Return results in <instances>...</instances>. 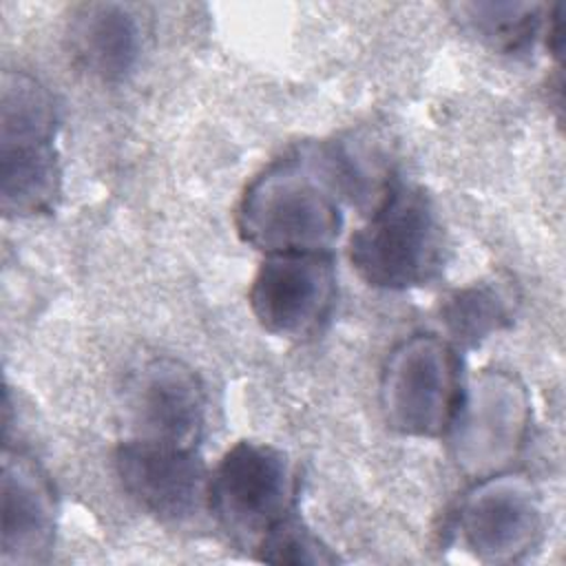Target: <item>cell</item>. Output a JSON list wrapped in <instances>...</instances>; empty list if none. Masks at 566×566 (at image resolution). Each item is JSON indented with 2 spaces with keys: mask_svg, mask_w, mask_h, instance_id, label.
<instances>
[{
  "mask_svg": "<svg viewBox=\"0 0 566 566\" xmlns=\"http://www.w3.org/2000/svg\"><path fill=\"white\" fill-rule=\"evenodd\" d=\"M334 192L314 157L279 161L248 186L237 214L239 232L268 254L327 252L343 228Z\"/></svg>",
  "mask_w": 566,
  "mask_h": 566,
  "instance_id": "obj_1",
  "label": "cell"
},
{
  "mask_svg": "<svg viewBox=\"0 0 566 566\" xmlns=\"http://www.w3.org/2000/svg\"><path fill=\"white\" fill-rule=\"evenodd\" d=\"M444 237L431 199L418 186L391 181L349 241L354 270L374 287L407 290L442 268Z\"/></svg>",
  "mask_w": 566,
  "mask_h": 566,
  "instance_id": "obj_2",
  "label": "cell"
},
{
  "mask_svg": "<svg viewBox=\"0 0 566 566\" xmlns=\"http://www.w3.org/2000/svg\"><path fill=\"white\" fill-rule=\"evenodd\" d=\"M380 405L389 427L405 436L449 431L464 405L455 347L431 334L400 343L382 371Z\"/></svg>",
  "mask_w": 566,
  "mask_h": 566,
  "instance_id": "obj_3",
  "label": "cell"
},
{
  "mask_svg": "<svg viewBox=\"0 0 566 566\" xmlns=\"http://www.w3.org/2000/svg\"><path fill=\"white\" fill-rule=\"evenodd\" d=\"M296 480L283 451L265 442H237L208 484V509L234 539L259 544L294 513Z\"/></svg>",
  "mask_w": 566,
  "mask_h": 566,
  "instance_id": "obj_4",
  "label": "cell"
},
{
  "mask_svg": "<svg viewBox=\"0 0 566 566\" xmlns=\"http://www.w3.org/2000/svg\"><path fill=\"white\" fill-rule=\"evenodd\" d=\"M336 274L327 252L268 254L250 287V307L263 329L301 338L327 321Z\"/></svg>",
  "mask_w": 566,
  "mask_h": 566,
  "instance_id": "obj_5",
  "label": "cell"
},
{
  "mask_svg": "<svg viewBox=\"0 0 566 566\" xmlns=\"http://www.w3.org/2000/svg\"><path fill=\"white\" fill-rule=\"evenodd\" d=\"M124 491L168 524L195 520L208 506L210 475L195 449L130 438L115 451Z\"/></svg>",
  "mask_w": 566,
  "mask_h": 566,
  "instance_id": "obj_6",
  "label": "cell"
},
{
  "mask_svg": "<svg viewBox=\"0 0 566 566\" xmlns=\"http://www.w3.org/2000/svg\"><path fill=\"white\" fill-rule=\"evenodd\" d=\"M133 438L195 449L206 418V396L197 374L175 358L142 365L128 385Z\"/></svg>",
  "mask_w": 566,
  "mask_h": 566,
  "instance_id": "obj_7",
  "label": "cell"
},
{
  "mask_svg": "<svg viewBox=\"0 0 566 566\" xmlns=\"http://www.w3.org/2000/svg\"><path fill=\"white\" fill-rule=\"evenodd\" d=\"M460 528L469 548L482 559L513 562L535 546L542 513L524 480L491 478L464 497Z\"/></svg>",
  "mask_w": 566,
  "mask_h": 566,
  "instance_id": "obj_8",
  "label": "cell"
},
{
  "mask_svg": "<svg viewBox=\"0 0 566 566\" xmlns=\"http://www.w3.org/2000/svg\"><path fill=\"white\" fill-rule=\"evenodd\" d=\"M55 533V500L49 478L24 453L2 462V562L33 564L49 553Z\"/></svg>",
  "mask_w": 566,
  "mask_h": 566,
  "instance_id": "obj_9",
  "label": "cell"
},
{
  "mask_svg": "<svg viewBox=\"0 0 566 566\" xmlns=\"http://www.w3.org/2000/svg\"><path fill=\"white\" fill-rule=\"evenodd\" d=\"M75 62L104 82L122 80L137 62L142 33L135 15L115 2H88L69 22Z\"/></svg>",
  "mask_w": 566,
  "mask_h": 566,
  "instance_id": "obj_10",
  "label": "cell"
},
{
  "mask_svg": "<svg viewBox=\"0 0 566 566\" xmlns=\"http://www.w3.org/2000/svg\"><path fill=\"white\" fill-rule=\"evenodd\" d=\"M55 137L0 139V199L7 217L51 212L62 186Z\"/></svg>",
  "mask_w": 566,
  "mask_h": 566,
  "instance_id": "obj_11",
  "label": "cell"
},
{
  "mask_svg": "<svg viewBox=\"0 0 566 566\" xmlns=\"http://www.w3.org/2000/svg\"><path fill=\"white\" fill-rule=\"evenodd\" d=\"M453 9L473 35L504 53L531 46L542 24V7L533 2H462Z\"/></svg>",
  "mask_w": 566,
  "mask_h": 566,
  "instance_id": "obj_12",
  "label": "cell"
},
{
  "mask_svg": "<svg viewBox=\"0 0 566 566\" xmlns=\"http://www.w3.org/2000/svg\"><path fill=\"white\" fill-rule=\"evenodd\" d=\"M442 321L458 343L475 345L509 323V307L497 287L473 285L447 298Z\"/></svg>",
  "mask_w": 566,
  "mask_h": 566,
  "instance_id": "obj_13",
  "label": "cell"
},
{
  "mask_svg": "<svg viewBox=\"0 0 566 566\" xmlns=\"http://www.w3.org/2000/svg\"><path fill=\"white\" fill-rule=\"evenodd\" d=\"M259 559L270 564H334L336 555L292 513L270 528L254 546Z\"/></svg>",
  "mask_w": 566,
  "mask_h": 566,
  "instance_id": "obj_14",
  "label": "cell"
}]
</instances>
